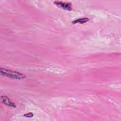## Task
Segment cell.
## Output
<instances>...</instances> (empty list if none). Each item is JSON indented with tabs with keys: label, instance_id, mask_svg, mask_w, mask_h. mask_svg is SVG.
<instances>
[{
	"label": "cell",
	"instance_id": "obj_5",
	"mask_svg": "<svg viewBox=\"0 0 121 121\" xmlns=\"http://www.w3.org/2000/svg\"><path fill=\"white\" fill-rule=\"evenodd\" d=\"M24 116L27 118H32L34 116V114L32 112H28L24 115Z\"/></svg>",
	"mask_w": 121,
	"mask_h": 121
},
{
	"label": "cell",
	"instance_id": "obj_1",
	"mask_svg": "<svg viewBox=\"0 0 121 121\" xmlns=\"http://www.w3.org/2000/svg\"><path fill=\"white\" fill-rule=\"evenodd\" d=\"M0 73L3 76L15 79H23L26 78V75L23 73L3 68H0Z\"/></svg>",
	"mask_w": 121,
	"mask_h": 121
},
{
	"label": "cell",
	"instance_id": "obj_3",
	"mask_svg": "<svg viewBox=\"0 0 121 121\" xmlns=\"http://www.w3.org/2000/svg\"><path fill=\"white\" fill-rule=\"evenodd\" d=\"M1 99L2 100V102L3 104H5L10 106V107H16V104L12 102L9 97H8L7 96L5 95H2L1 96Z\"/></svg>",
	"mask_w": 121,
	"mask_h": 121
},
{
	"label": "cell",
	"instance_id": "obj_4",
	"mask_svg": "<svg viewBox=\"0 0 121 121\" xmlns=\"http://www.w3.org/2000/svg\"><path fill=\"white\" fill-rule=\"evenodd\" d=\"M89 18H87V17H82V18H78L77 19H75L74 20H73L72 22V23L73 24H78V23H79V24H84L85 23L87 22H88L89 21Z\"/></svg>",
	"mask_w": 121,
	"mask_h": 121
},
{
	"label": "cell",
	"instance_id": "obj_2",
	"mask_svg": "<svg viewBox=\"0 0 121 121\" xmlns=\"http://www.w3.org/2000/svg\"><path fill=\"white\" fill-rule=\"evenodd\" d=\"M54 4L59 8L62 9L64 10L71 11L72 9V4L70 2H63L61 1H54Z\"/></svg>",
	"mask_w": 121,
	"mask_h": 121
}]
</instances>
